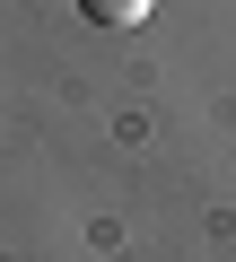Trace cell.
I'll return each mask as SVG.
<instances>
[{
	"label": "cell",
	"instance_id": "6da1fadb",
	"mask_svg": "<svg viewBox=\"0 0 236 262\" xmlns=\"http://www.w3.org/2000/svg\"><path fill=\"white\" fill-rule=\"evenodd\" d=\"M79 9H88L96 27H140V18L158 9V0H79Z\"/></svg>",
	"mask_w": 236,
	"mask_h": 262
}]
</instances>
